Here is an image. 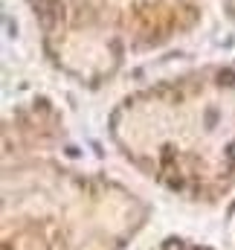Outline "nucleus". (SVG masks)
<instances>
[{"mask_svg":"<svg viewBox=\"0 0 235 250\" xmlns=\"http://www.w3.org/2000/svg\"><path fill=\"white\" fill-rule=\"evenodd\" d=\"M192 0H64L59 47L142 50L172 35Z\"/></svg>","mask_w":235,"mask_h":250,"instance_id":"1","label":"nucleus"},{"mask_svg":"<svg viewBox=\"0 0 235 250\" xmlns=\"http://www.w3.org/2000/svg\"><path fill=\"white\" fill-rule=\"evenodd\" d=\"M230 6H233V12H235V0H230Z\"/></svg>","mask_w":235,"mask_h":250,"instance_id":"2","label":"nucleus"}]
</instances>
